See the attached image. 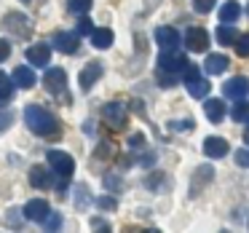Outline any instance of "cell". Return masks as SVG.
Segmentation results:
<instances>
[{
  "mask_svg": "<svg viewBox=\"0 0 249 233\" xmlns=\"http://www.w3.org/2000/svg\"><path fill=\"white\" fill-rule=\"evenodd\" d=\"M14 86H17V81L8 75H3V102H8V99L14 97Z\"/></svg>",
  "mask_w": 249,
  "mask_h": 233,
  "instance_id": "83f0119b",
  "label": "cell"
},
{
  "mask_svg": "<svg viewBox=\"0 0 249 233\" xmlns=\"http://www.w3.org/2000/svg\"><path fill=\"white\" fill-rule=\"evenodd\" d=\"M102 121L115 131H124L126 129V121H129V113H126V105L124 102H110L102 108Z\"/></svg>",
  "mask_w": 249,
  "mask_h": 233,
  "instance_id": "277c9868",
  "label": "cell"
},
{
  "mask_svg": "<svg viewBox=\"0 0 249 233\" xmlns=\"http://www.w3.org/2000/svg\"><path fill=\"white\" fill-rule=\"evenodd\" d=\"M43 86H46V91H49L51 97H62V91H67V72L62 70V67H51V70H46Z\"/></svg>",
  "mask_w": 249,
  "mask_h": 233,
  "instance_id": "8992f818",
  "label": "cell"
},
{
  "mask_svg": "<svg viewBox=\"0 0 249 233\" xmlns=\"http://www.w3.org/2000/svg\"><path fill=\"white\" fill-rule=\"evenodd\" d=\"M236 163L244 169H249V150H236Z\"/></svg>",
  "mask_w": 249,
  "mask_h": 233,
  "instance_id": "d6a6232c",
  "label": "cell"
},
{
  "mask_svg": "<svg viewBox=\"0 0 249 233\" xmlns=\"http://www.w3.org/2000/svg\"><path fill=\"white\" fill-rule=\"evenodd\" d=\"M49 166L54 169L59 177H72V172H75V161H72V156H67V153L62 150H51L49 153Z\"/></svg>",
  "mask_w": 249,
  "mask_h": 233,
  "instance_id": "52a82bcc",
  "label": "cell"
},
{
  "mask_svg": "<svg viewBox=\"0 0 249 233\" xmlns=\"http://www.w3.org/2000/svg\"><path fill=\"white\" fill-rule=\"evenodd\" d=\"M161 177H163V174H153V179H145V185H147V188H156V185L161 182Z\"/></svg>",
  "mask_w": 249,
  "mask_h": 233,
  "instance_id": "74e56055",
  "label": "cell"
},
{
  "mask_svg": "<svg viewBox=\"0 0 249 233\" xmlns=\"http://www.w3.org/2000/svg\"><path fill=\"white\" fill-rule=\"evenodd\" d=\"M188 56L177 49H163V54L158 56V72H166V75H179V72L188 70Z\"/></svg>",
  "mask_w": 249,
  "mask_h": 233,
  "instance_id": "7a4b0ae2",
  "label": "cell"
},
{
  "mask_svg": "<svg viewBox=\"0 0 249 233\" xmlns=\"http://www.w3.org/2000/svg\"><path fill=\"white\" fill-rule=\"evenodd\" d=\"M8 56H11V46H8V40H0V59L6 62Z\"/></svg>",
  "mask_w": 249,
  "mask_h": 233,
  "instance_id": "e575fe53",
  "label": "cell"
},
{
  "mask_svg": "<svg viewBox=\"0 0 249 233\" xmlns=\"http://www.w3.org/2000/svg\"><path fill=\"white\" fill-rule=\"evenodd\" d=\"M247 11H249V8H247Z\"/></svg>",
  "mask_w": 249,
  "mask_h": 233,
  "instance_id": "60d3db41",
  "label": "cell"
},
{
  "mask_svg": "<svg viewBox=\"0 0 249 233\" xmlns=\"http://www.w3.org/2000/svg\"><path fill=\"white\" fill-rule=\"evenodd\" d=\"M49 215H51V209H49V201L46 198H33L24 204V217L33 222H43Z\"/></svg>",
  "mask_w": 249,
  "mask_h": 233,
  "instance_id": "30bf717a",
  "label": "cell"
},
{
  "mask_svg": "<svg viewBox=\"0 0 249 233\" xmlns=\"http://www.w3.org/2000/svg\"><path fill=\"white\" fill-rule=\"evenodd\" d=\"M204 113H206V118H209L212 124H220L222 115H225V102H222V99H206Z\"/></svg>",
  "mask_w": 249,
  "mask_h": 233,
  "instance_id": "d6986e66",
  "label": "cell"
},
{
  "mask_svg": "<svg viewBox=\"0 0 249 233\" xmlns=\"http://www.w3.org/2000/svg\"><path fill=\"white\" fill-rule=\"evenodd\" d=\"M185 43H188L190 51H198V54H204V51L209 49V33H206L204 27H190L188 35H185Z\"/></svg>",
  "mask_w": 249,
  "mask_h": 233,
  "instance_id": "9c48e42d",
  "label": "cell"
},
{
  "mask_svg": "<svg viewBox=\"0 0 249 233\" xmlns=\"http://www.w3.org/2000/svg\"><path fill=\"white\" fill-rule=\"evenodd\" d=\"M244 142L249 145V126H247V131H244Z\"/></svg>",
  "mask_w": 249,
  "mask_h": 233,
  "instance_id": "f35d334b",
  "label": "cell"
},
{
  "mask_svg": "<svg viewBox=\"0 0 249 233\" xmlns=\"http://www.w3.org/2000/svg\"><path fill=\"white\" fill-rule=\"evenodd\" d=\"M27 59H30V65L43 67V65H49V59H51V49H49L46 43L30 46V49H27Z\"/></svg>",
  "mask_w": 249,
  "mask_h": 233,
  "instance_id": "2e32d148",
  "label": "cell"
},
{
  "mask_svg": "<svg viewBox=\"0 0 249 233\" xmlns=\"http://www.w3.org/2000/svg\"><path fill=\"white\" fill-rule=\"evenodd\" d=\"M91 204V190L86 185H78L75 188V209H86Z\"/></svg>",
  "mask_w": 249,
  "mask_h": 233,
  "instance_id": "603a6c76",
  "label": "cell"
},
{
  "mask_svg": "<svg viewBox=\"0 0 249 233\" xmlns=\"http://www.w3.org/2000/svg\"><path fill=\"white\" fill-rule=\"evenodd\" d=\"M228 56H222V54H209L206 56V62H204V70L209 72V75H220V72H225L228 70Z\"/></svg>",
  "mask_w": 249,
  "mask_h": 233,
  "instance_id": "ac0fdd59",
  "label": "cell"
},
{
  "mask_svg": "<svg viewBox=\"0 0 249 233\" xmlns=\"http://www.w3.org/2000/svg\"><path fill=\"white\" fill-rule=\"evenodd\" d=\"M185 86H188V94L193 99H204L206 91H209V81L201 75V67H188L185 70Z\"/></svg>",
  "mask_w": 249,
  "mask_h": 233,
  "instance_id": "5b68a950",
  "label": "cell"
},
{
  "mask_svg": "<svg viewBox=\"0 0 249 233\" xmlns=\"http://www.w3.org/2000/svg\"><path fill=\"white\" fill-rule=\"evenodd\" d=\"M91 3L94 0H67V11L81 17V14H86L89 8H91Z\"/></svg>",
  "mask_w": 249,
  "mask_h": 233,
  "instance_id": "484cf974",
  "label": "cell"
},
{
  "mask_svg": "<svg viewBox=\"0 0 249 233\" xmlns=\"http://www.w3.org/2000/svg\"><path fill=\"white\" fill-rule=\"evenodd\" d=\"M236 54L238 56H249V33L236 40Z\"/></svg>",
  "mask_w": 249,
  "mask_h": 233,
  "instance_id": "f1b7e54d",
  "label": "cell"
},
{
  "mask_svg": "<svg viewBox=\"0 0 249 233\" xmlns=\"http://www.w3.org/2000/svg\"><path fill=\"white\" fill-rule=\"evenodd\" d=\"M222 91H225V97H231V99H241L244 94L249 91V81L244 75H236V78H231V81H225Z\"/></svg>",
  "mask_w": 249,
  "mask_h": 233,
  "instance_id": "4fadbf2b",
  "label": "cell"
},
{
  "mask_svg": "<svg viewBox=\"0 0 249 233\" xmlns=\"http://www.w3.org/2000/svg\"><path fill=\"white\" fill-rule=\"evenodd\" d=\"M228 150H231V145H228L222 137H209V140L204 142V153L209 158H222V156H228Z\"/></svg>",
  "mask_w": 249,
  "mask_h": 233,
  "instance_id": "e0dca14e",
  "label": "cell"
},
{
  "mask_svg": "<svg viewBox=\"0 0 249 233\" xmlns=\"http://www.w3.org/2000/svg\"><path fill=\"white\" fill-rule=\"evenodd\" d=\"M193 6L198 14H209L212 8H214V0H193Z\"/></svg>",
  "mask_w": 249,
  "mask_h": 233,
  "instance_id": "4dcf8cb0",
  "label": "cell"
},
{
  "mask_svg": "<svg viewBox=\"0 0 249 233\" xmlns=\"http://www.w3.org/2000/svg\"><path fill=\"white\" fill-rule=\"evenodd\" d=\"M156 40H158L161 49H179V33L174 27H158Z\"/></svg>",
  "mask_w": 249,
  "mask_h": 233,
  "instance_id": "5bb4252c",
  "label": "cell"
},
{
  "mask_svg": "<svg viewBox=\"0 0 249 233\" xmlns=\"http://www.w3.org/2000/svg\"><path fill=\"white\" fill-rule=\"evenodd\" d=\"M51 46L59 49L62 54H75L78 51V35L75 33H56L54 38H51Z\"/></svg>",
  "mask_w": 249,
  "mask_h": 233,
  "instance_id": "7c38bea8",
  "label": "cell"
},
{
  "mask_svg": "<svg viewBox=\"0 0 249 233\" xmlns=\"http://www.w3.org/2000/svg\"><path fill=\"white\" fill-rule=\"evenodd\" d=\"M3 27H6V33H11L14 38H19V40H27L30 35H33L30 19L24 17V14H19V11L6 14V17H3Z\"/></svg>",
  "mask_w": 249,
  "mask_h": 233,
  "instance_id": "3957f363",
  "label": "cell"
},
{
  "mask_svg": "<svg viewBox=\"0 0 249 233\" xmlns=\"http://www.w3.org/2000/svg\"><path fill=\"white\" fill-rule=\"evenodd\" d=\"M14 81H17V86H22V89H33L35 86V72L30 70V67H22L19 65L17 70H14Z\"/></svg>",
  "mask_w": 249,
  "mask_h": 233,
  "instance_id": "44dd1931",
  "label": "cell"
},
{
  "mask_svg": "<svg viewBox=\"0 0 249 233\" xmlns=\"http://www.w3.org/2000/svg\"><path fill=\"white\" fill-rule=\"evenodd\" d=\"M97 204H99V206H102V209H110V212H113V209H115V198H110V196H105V198H99V201H97Z\"/></svg>",
  "mask_w": 249,
  "mask_h": 233,
  "instance_id": "d590c367",
  "label": "cell"
},
{
  "mask_svg": "<svg viewBox=\"0 0 249 233\" xmlns=\"http://www.w3.org/2000/svg\"><path fill=\"white\" fill-rule=\"evenodd\" d=\"M30 185H33V188H38V190H49L51 185H54V179H51L49 169L33 166V169H30Z\"/></svg>",
  "mask_w": 249,
  "mask_h": 233,
  "instance_id": "9a60e30c",
  "label": "cell"
},
{
  "mask_svg": "<svg viewBox=\"0 0 249 233\" xmlns=\"http://www.w3.org/2000/svg\"><path fill=\"white\" fill-rule=\"evenodd\" d=\"M231 118L236 121V124H241V121H249V105L247 102H236L231 110Z\"/></svg>",
  "mask_w": 249,
  "mask_h": 233,
  "instance_id": "d4e9b609",
  "label": "cell"
},
{
  "mask_svg": "<svg viewBox=\"0 0 249 233\" xmlns=\"http://www.w3.org/2000/svg\"><path fill=\"white\" fill-rule=\"evenodd\" d=\"M241 17V6H238L236 0H228V3H222L220 6V22H236V19Z\"/></svg>",
  "mask_w": 249,
  "mask_h": 233,
  "instance_id": "7402d4cb",
  "label": "cell"
},
{
  "mask_svg": "<svg viewBox=\"0 0 249 233\" xmlns=\"http://www.w3.org/2000/svg\"><path fill=\"white\" fill-rule=\"evenodd\" d=\"M102 72H105V70H102V65H99V62H89V65L81 70V75H78L81 89H86V91H89V89H91L94 83L99 81V78H102Z\"/></svg>",
  "mask_w": 249,
  "mask_h": 233,
  "instance_id": "8fae6325",
  "label": "cell"
},
{
  "mask_svg": "<svg viewBox=\"0 0 249 233\" xmlns=\"http://www.w3.org/2000/svg\"><path fill=\"white\" fill-rule=\"evenodd\" d=\"M129 145L131 147H142V145H145V137H142V134H131L129 137Z\"/></svg>",
  "mask_w": 249,
  "mask_h": 233,
  "instance_id": "8d00e7d4",
  "label": "cell"
},
{
  "mask_svg": "<svg viewBox=\"0 0 249 233\" xmlns=\"http://www.w3.org/2000/svg\"><path fill=\"white\" fill-rule=\"evenodd\" d=\"M24 124L33 134L43 137V140H59L62 137V124L51 110L40 108V105H27L24 108Z\"/></svg>",
  "mask_w": 249,
  "mask_h": 233,
  "instance_id": "6da1fadb",
  "label": "cell"
},
{
  "mask_svg": "<svg viewBox=\"0 0 249 233\" xmlns=\"http://www.w3.org/2000/svg\"><path fill=\"white\" fill-rule=\"evenodd\" d=\"M217 40H220L222 46L236 43V30H233V27H225V22H222V27H217Z\"/></svg>",
  "mask_w": 249,
  "mask_h": 233,
  "instance_id": "cb8c5ba5",
  "label": "cell"
},
{
  "mask_svg": "<svg viewBox=\"0 0 249 233\" xmlns=\"http://www.w3.org/2000/svg\"><path fill=\"white\" fill-rule=\"evenodd\" d=\"M91 228H94V231H110V222L102 220V217H94V220H91Z\"/></svg>",
  "mask_w": 249,
  "mask_h": 233,
  "instance_id": "836d02e7",
  "label": "cell"
},
{
  "mask_svg": "<svg viewBox=\"0 0 249 233\" xmlns=\"http://www.w3.org/2000/svg\"><path fill=\"white\" fill-rule=\"evenodd\" d=\"M43 228H46V231H59V228H62V215H56V212H51V215L46 217Z\"/></svg>",
  "mask_w": 249,
  "mask_h": 233,
  "instance_id": "4316f807",
  "label": "cell"
},
{
  "mask_svg": "<svg viewBox=\"0 0 249 233\" xmlns=\"http://www.w3.org/2000/svg\"><path fill=\"white\" fill-rule=\"evenodd\" d=\"M113 30H107V27H99V30H94L91 33V43H94V49H110L113 46Z\"/></svg>",
  "mask_w": 249,
  "mask_h": 233,
  "instance_id": "ffe728a7",
  "label": "cell"
},
{
  "mask_svg": "<svg viewBox=\"0 0 249 233\" xmlns=\"http://www.w3.org/2000/svg\"><path fill=\"white\" fill-rule=\"evenodd\" d=\"M91 33H94V24L89 19H81L78 22V35H91Z\"/></svg>",
  "mask_w": 249,
  "mask_h": 233,
  "instance_id": "1f68e13d",
  "label": "cell"
},
{
  "mask_svg": "<svg viewBox=\"0 0 249 233\" xmlns=\"http://www.w3.org/2000/svg\"><path fill=\"white\" fill-rule=\"evenodd\" d=\"M124 188V182H121L115 174H110V177H105V190H113V193H118V190Z\"/></svg>",
  "mask_w": 249,
  "mask_h": 233,
  "instance_id": "f546056e",
  "label": "cell"
},
{
  "mask_svg": "<svg viewBox=\"0 0 249 233\" xmlns=\"http://www.w3.org/2000/svg\"><path fill=\"white\" fill-rule=\"evenodd\" d=\"M212 179H214V169L209 166V163H204V166H198L193 172V182H190V196H201L206 190V185L212 182Z\"/></svg>",
  "mask_w": 249,
  "mask_h": 233,
  "instance_id": "ba28073f",
  "label": "cell"
},
{
  "mask_svg": "<svg viewBox=\"0 0 249 233\" xmlns=\"http://www.w3.org/2000/svg\"><path fill=\"white\" fill-rule=\"evenodd\" d=\"M22 3H30V0H22Z\"/></svg>",
  "mask_w": 249,
  "mask_h": 233,
  "instance_id": "ab89813d",
  "label": "cell"
}]
</instances>
